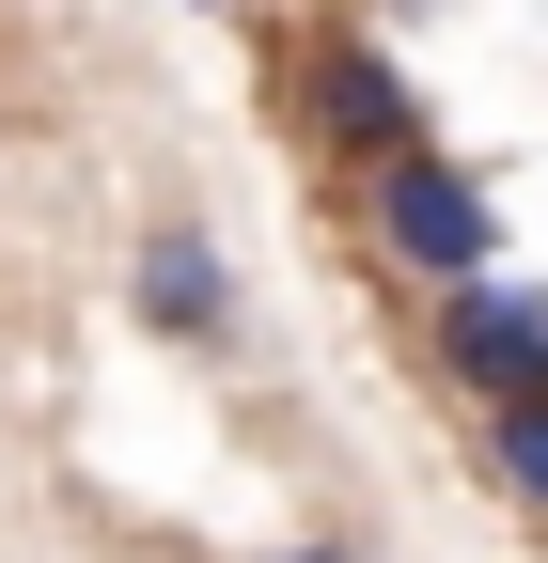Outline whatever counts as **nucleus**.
<instances>
[{
    "label": "nucleus",
    "mask_w": 548,
    "mask_h": 563,
    "mask_svg": "<svg viewBox=\"0 0 548 563\" xmlns=\"http://www.w3.org/2000/svg\"><path fill=\"white\" fill-rule=\"evenodd\" d=\"M125 313H142L157 344H235V266L204 220H142V251H125Z\"/></svg>",
    "instance_id": "20e7f679"
},
{
    "label": "nucleus",
    "mask_w": 548,
    "mask_h": 563,
    "mask_svg": "<svg viewBox=\"0 0 548 563\" xmlns=\"http://www.w3.org/2000/svg\"><path fill=\"white\" fill-rule=\"evenodd\" d=\"M298 110H314V141H329L346 173L424 141V95H407V63H392L376 32H314V47H298Z\"/></svg>",
    "instance_id": "7ed1b4c3"
},
{
    "label": "nucleus",
    "mask_w": 548,
    "mask_h": 563,
    "mask_svg": "<svg viewBox=\"0 0 548 563\" xmlns=\"http://www.w3.org/2000/svg\"><path fill=\"white\" fill-rule=\"evenodd\" d=\"M361 251L392 282H424V298H454V282L502 266V188L439 157V141H407V157H361Z\"/></svg>",
    "instance_id": "f257e3e1"
},
{
    "label": "nucleus",
    "mask_w": 548,
    "mask_h": 563,
    "mask_svg": "<svg viewBox=\"0 0 548 563\" xmlns=\"http://www.w3.org/2000/svg\"><path fill=\"white\" fill-rule=\"evenodd\" d=\"M486 485L548 532V391H533V407H486Z\"/></svg>",
    "instance_id": "39448f33"
},
{
    "label": "nucleus",
    "mask_w": 548,
    "mask_h": 563,
    "mask_svg": "<svg viewBox=\"0 0 548 563\" xmlns=\"http://www.w3.org/2000/svg\"><path fill=\"white\" fill-rule=\"evenodd\" d=\"M424 361L470 391V407H533L548 391V282H454V298H424Z\"/></svg>",
    "instance_id": "f03ea898"
},
{
    "label": "nucleus",
    "mask_w": 548,
    "mask_h": 563,
    "mask_svg": "<svg viewBox=\"0 0 548 563\" xmlns=\"http://www.w3.org/2000/svg\"><path fill=\"white\" fill-rule=\"evenodd\" d=\"M251 563H376L361 532H298V548H251Z\"/></svg>",
    "instance_id": "423d86ee"
}]
</instances>
